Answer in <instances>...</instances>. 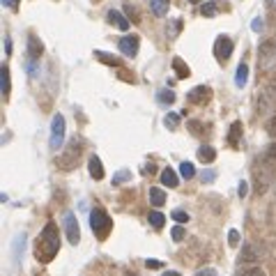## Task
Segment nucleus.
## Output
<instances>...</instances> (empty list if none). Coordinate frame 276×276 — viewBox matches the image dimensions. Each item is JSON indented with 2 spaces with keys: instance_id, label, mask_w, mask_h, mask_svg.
<instances>
[{
  "instance_id": "14",
  "label": "nucleus",
  "mask_w": 276,
  "mask_h": 276,
  "mask_svg": "<svg viewBox=\"0 0 276 276\" xmlns=\"http://www.w3.org/2000/svg\"><path fill=\"white\" fill-rule=\"evenodd\" d=\"M41 51H44V46H41V41L37 39L35 35H30V37H28V58H30V60H39Z\"/></svg>"
},
{
  "instance_id": "30",
  "label": "nucleus",
  "mask_w": 276,
  "mask_h": 276,
  "mask_svg": "<svg viewBox=\"0 0 276 276\" xmlns=\"http://www.w3.org/2000/svg\"><path fill=\"white\" fill-rule=\"evenodd\" d=\"M164 124H166L168 129H177V124H179V115H177V113H168V115L164 118Z\"/></svg>"
},
{
  "instance_id": "5",
  "label": "nucleus",
  "mask_w": 276,
  "mask_h": 276,
  "mask_svg": "<svg viewBox=\"0 0 276 276\" xmlns=\"http://www.w3.org/2000/svg\"><path fill=\"white\" fill-rule=\"evenodd\" d=\"M274 108H276V78H271L260 92L258 110H260V113H271Z\"/></svg>"
},
{
  "instance_id": "24",
  "label": "nucleus",
  "mask_w": 276,
  "mask_h": 276,
  "mask_svg": "<svg viewBox=\"0 0 276 276\" xmlns=\"http://www.w3.org/2000/svg\"><path fill=\"white\" fill-rule=\"evenodd\" d=\"M200 14H202V16H216V14H219V3H214V0L205 3L200 7Z\"/></svg>"
},
{
  "instance_id": "27",
  "label": "nucleus",
  "mask_w": 276,
  "mask_h": 276,
  "mask_svg": "<svg viewBox=\"0 0 276 276\" xmlns=\"http://www.w3.org/2000/svg\"><path fill=\"white\" fill-rule=\"evenodd\" d=\"M164 221H166V216L161 214V212H150V223H152V228L159 230L161 225H164Z\"/></svg>"
},
{
  "instance_id": "47",
  "label": "nucleus",
  "mask_w": 276,
  "mask_h": 276,
  "mask_svg": "<svg viewBox=\"0 0 276 276\" xmlns=\"http://www.w3.org/2000/svg\"><path fill=\"white\" fill-rule=\"evenodd\" d=\"M189 3H191V5H198V3H202V0H189Z\"/></svg>"
},
{
  "instance_id": "37",
  "label": "nucleus",
  "mask_w": 276,
  "mask_h": 276,
  "mask_svg": "<svg viewBox=\"0 0 276 276\" xmlns=\"http://www.w3.org/2000/svg\"><path fill=\"white\" fill-rule=\"evenodd\" d=\"M262 156H267V159H271V161H276V145L271 143V145H267V150H265V154Z\"/></svg>"
},
{
  "instance_id": "32",
  "label": "nucleus",
  "mask_w": 276,
  "mask_h": 276,
  "mask_svg": "<svg viewBox=\"0 0 276 276\" xmlns=\"http://www.w3.org/2000/svg\"><path fill=\"white\" fill-rule=\"evenodd\" d=\"M170 216H173V221H177V223H187L189 221V214L184 210H173V214Z\"/></svg>"
},
{
  "instance_id": "15",
  "label": "nucleus",
  "mask_w": 276,
  "mask_h": 276,
  "mask_svg": "<svg viewBox=\"0 0 276 276\" xmlns=\"http://www.w3.org/2000/svg\"><path fill=\"white\" fill-rule=\"evenodd\" d=\"M87 170H90V175L95 179H101L104 177V166H101V159L97 154L90 156V161H87Z\"/></svg>"
},
{
  "instance_id": "7",
  "label": "nucleus",
  "mask_w": 276,
  "mask_h": 276,
  "mask_svg": "<svg viewBox=\"0 0 276 276\" xmlns=\"http://www.w3.org/2000/svg\"><path fill=\"white\" fill-rule=\"evenodd\" d=\"M267 256V248L262 244H244L242 246V253H239V260L242 262H256V260H262Z\"/></svg>"
},
{
  "instance_id": "6",
  "label": "nucleus",
  "mask_w": 276,
  "mask_h": 276,
  "mask_svg": "<svg viewBox=\"0 0 276 276\" xmlns=\"http://www.w3.org/2000/svg\"><path fill=\"white\" fill-rule=\"evenodd\" d=\"M51 150H60L64 143V118L62 115H53L51 120Z\"/></svg>"
},
{
  "instance_id": "9",
  "label": "nucleus",
  "mask_w": 276,
  "mask_h": 276,
  "mask_svg": "<svg viewBox=\"0 0 276 276\" xmlns=\"http://www.w3.org/2000/svg\"><path fill=\"white\" fill-rule=\"evenodd\" d=\"M214 55H216L219 62H225V60L233 55V39L225 37V35H221L219 39L214 41Z\"/></svg>"
},
{
  "instance_id": "41",
  "label": "nucleus",
  "mask_w": 276,
  "mask_h": 276,
  "mask_svg": "<svg viewBox=\"0 0 276 276\" xmlns=\"http://www.w3.org/2000/svg\"><path fill=\"white\" fill-rule=\"evenodd\" d=\"M196 276H216V271L212 269V267H207V269H200V271H198Z\"/></svg>"
},
{
  "instance_id": "19",
  "label": "nucleus",
  "mask_w": 276,
  "mask_h": 276,
  "mask_svg": "<svg viewBox=\"0 0 276 276\" xmlns=\"http://www.w3.org/2000/svg\"><path fill=\"white\" fill-rule=\"evenodd\" d=\"M198 159H200L202 164H212V161L216 159V150L210 145H202L200 150H198Z\"/></svg>"
},
{
  "instance_id": "40",
  "label": "nucleus",
  "mask_w": 276,
  "mask_h": 276,
  "mask_svg": "<svg viewBox=\"0 0 276 276\" xmlns=\"http://www.w3.org/2000/svg\"><path fill=\"white\" fill-rule=\"evenodd\" d=\"M248 193V187H246V182H239V187H237V196L239 198H244Z\"/></svg>"
},
{
  "instance_id": "20",
  "label": "nucleus",
  "mask_w": 276,
  "mask_h": 276,
  "mask_svg": "<svg viewBox=\"0 0 276 276\" xmlns=\"http://www.w3.org/2000/svg\"><path fill=\"white\" fill-rule=\"evenodd\" d=\"M246 81H248V67H246V62H242L237 67V74H235V85L244 87L246 85Z\"/></svg>"
},
{
  "instance_id": "16",
  "label": "nucleus",
  "mask_w": 276,
  "mask_h": 276,
  "mask_svg": "<svg viewBox=\"0 0 276 276\" xmlns=\"http://www.w3.org/2000/svg\"><path fill=\"white\" fill-rule=\"evenodd\" d=\"M239 138H242V122H233L230 124V133H228V145L230 147H237L239 145Z\"/></svg>"
},
{
  "instance_id": "44",
  "label": "nucleus",
  "mask_w": 276,
  "mask_h": 276,
  "mask_svg": "<svg viewBox=\"0 0 276 276\" xmlns=\"http://www.w3.org/2000/svg\"><path fill=\"white\" fill-rule=\"evenodd\" d=\"M143 173H154V166H152V164L145 166V168H143Z\"/></svg>"
},
{
  "instance_id": "10",
  "label": "nucleus",
  "mask_w": 276,
  "mask_h": 276,
  "mask_svg": "<svg viewBox=\"0 0 276 276\" xmlns=\"http://www.w3.org/2000/svg\"><path fill=\"white\" fill-rule=\"evenodd\" d=\"M138 44H141L138 35H127V37H122V39L118 41V46H120V51H122V55H127V58H133V55L138 53Z\"/></svg>"
},
{
  "instance_id": "42",
  "label": "nucleus",
  "mask_w": 276,
  "mask_h": 276,
  "mask_svg": "<svg viewBox=\"0 0 276 276\" xmlns=\"http://www.w3.org/2000/svg\"><path fill=\"white\" fill-rule=\"evenodd\" d=\"M145 265H147V269H159L161 262L159 260H145Z\"/></svg>"
},
{
  "instance_id": "21",
  "label": "nucleus",
  "mask_w": 276,
  "mask_h": 276,
  "mask_svg": "<svg viewBox=\"0 0 276 276\" xmlns=\"http://www.w3.org/2000/svg\"><path fill=\"white\" fill-rule=\"evenodd\" d=\"M173 69H175V74H177V78H187L189 74H191V69L184 64L182 58H173Z\"/></svg>"
},
{
  "instance_id": "25",
  "label": "nucleus",
  "mask_w": 276,
  "mask_h": 276,
  "mask_svg": "<svg viewBox=\"0 0 276 276\" xmlns=\"http://www.w3.org/2000/svg\"><path fill=\"white\" fill-rule=\"evenodd\" d=\"M179 175H182L184 179H191L193 175H196V168H193L191 161H182V164H179Z\"/></svg>"
},
{
  "instance_id": "3",
  "label": "nucleus",
  "mask_w": 276,
  "mask_h": 276,
  "mask_svg": "<svg viewBox=\"0 0 276 276\" xmlns=\"http://www.w3.org/2000/svg\"><path fill=\"white\" fill-rule=\"evenodd\" d=\"M90 228L97 239H106L113 230V221L104 210H92L90 212Z\"/></svg>"
},
{
  "instance_id": "11",
  "label": "nucleus",
  "mask_w": 276,
  "mask_h": 276,
  "mask_svg": "<svg viewBox=\"0 0 276 276\" xmlns=\"http://www.w3.org/2000/svg\"><path fill=\"white\" fill-rule=\"evenodd\" d=\"M210 97H212V90L207 85H196L191 92L187 95V99L191 101V104H198V106H202V104H207L210 101Z\"/></svg>"
},
{
  "instance_id": "13",
  "label": "nucleus",
  "mask_w": 276,
  "mask_h": 276,
  "mask_svg": "<svg viewBox=\"0 0 276 276\" xmlns=\"http://www.w3.org/2000/svg\"><path fill=\"white\" fill-rule=\"evenodd\" d=\"M108 21L113 23L115 28H120V30H129V26H131L129 18L124 16V14H120L118 9H110V12H108Z\"/></svg>"
},
{
  "instance_id": "34",
  "label": "nucleus",
  "mask_w": 276,
  "mask_h": 276,
  "mask_svg": "<svg viewBox=\"0 0 276 276\" xmlns=\"http://www.w3.org/2000/svg\"><path fill=\"white\" fill-rule=\"evenodd\" d=\"M267 133H269L271 138H276V115L267 120Z\"/></svg>"
},
{
  "instance_id": "2",
  "label": "nucleus",
  "mask_w": 276,
  "mask_h": 276,
  "mask_svg": "<svg viewBox=\"0 0 276 276\" xmlns=\"http://www.w3.org/2000/svg\"><path fill=\"white\" fill-rule=\"evenodd\" d=\"M274 175H276V161L267 159V156H260V159H258V166L253 168V177H256L258 193H265L267 191V187L271 184Z\"/></svg>"
},
{
  "instance_id": "43",
  "label": "nucleus",
  "mask_w": 276,
  "mask_h": 276,
  "mask_svg": "<svg viewBox=\"0 0 276 276\" xmlns=\"http://www.w3.org/2000/svg\"><path fill=\"white\" fill-rule=\"evenodd\" d=\"M3 5H5V7H9V9H16L18 0H3Z\"/></svg>"
},
{
  "instance_id": "18",
  "label": "nucleus",
  "mask_w": 276,
  "mask_h": 276,
  "mask_svg": "<svg viewBox=\"0 0 276 276\" xmlns=\"http://www.w3.org/2000/svg\"><path fill=\"white\" fill-rule=\"evenodd\" d=\"M168 5H170V0H150V7H152L154 16H166L168 14Z\"/></svg>"
},
{
  "instance_id": "45",
  "label": "nucleus",
  "mask_w": 276,
  "mask_h": 276,
  "mask_svg": "<svg viewBox=\"0 0 276 276\" xmlns=\"http://www.w3.org/2000/svg\"><path fill=\"white\" fill-rule=\"evenodd\" d=\"M267 5H269V7H274V9H276V0H267Z\"/></svg>"
},
{
  "instance_id": "8",
  "label": "nucleus",
  "mask_w": 276,
  "mask_h": 276,
  "mask_svg": "<svg viewBox=\"0 0 276 276\" xmlns=\"http://www.w3.org/2000/svg\"><path fill=\"white\" fill-rule=\"evenodd\" d=\"M64 233H67L69 244L76 246V244L81 242V228H78V221H76V214H74V212H64Z\"/></svg>"
},
{
  "instance_id": "39",
  "label": "nucleus",
  "mask_w": 276,
  "mask_h": 276,
  "mask_svg": "<svg viewBox=\"0 0 276 276\" xmlns=\"http://www.w3.org/2000/svg\"><path fill=\"white\" fill-rule=\"evenodd\" d=\"M179 28H182V21H179V18H175L173 26H170V30H168V35H170V37H175V35L179 32Z\"/></svg>"
},
{
  "instance_id": "1",
  "label": "nucleus",
  "mask_w": 276,
  "mask_h": 276,
  "mask_svg": "<svg viewBox=\"0 0 276 276\" xmlns=\"http://www.w3.org/2000/svg\"><path fill=\"white\" fill-rule=\"evenodd\" d=\"M60 251V233H58V225L53 221L41 228L39 237L35 239V258L37 262H51Z\"/></svg>"
},
{
  "instance_id": "33",
  "label": "nucleus",
  "mask_w": 276,
  "mask_h": 276,
  "mask_svg": "<svg viewBox=\"0 0 276 276\" xmlns=\"http://www.w3.org/2000/svg\"><path fill=\"white\" fill-rule=\"evenodd\" d=\"M200 179H202V184H210V182H214V179H216V173H214V170H202V173H200Z\"/></svg>"
},
{
  "instance_id": "31",
  "label": "nucleus",
  "mask_w": 276,
  "mask_h": 276,
  "mask_svg": "<svg viewBox=\"0 0 276 276\" xmlns=\"http://www.w3.org/2000/svg\"><path fill=\"white\" fill-rule=\"evenodd\" d=\"M184 235H187V233H184L182 223H177V225H175L173 230H170V237H173L175 242H182V239H184Z\"/></svg>"
},
{
  "instance_id": "36",
  "label": "nucleus",
  "mask_w": 276,
  "mask_h": 276,
  "mask_svg": "<svg viewBox=\"0 0 276 276\" xmlns=\"http://www.w3.org/2000/svg\"><path fill=\"white\" fill-rule=\"evenodd\" d=\"M237 276H265V271H262L260 267H253V269H246V271H242V274H237Z\"/></svg>"
},
{
  "instance_id": "4",
  "label": "nucleus",
  "mask_w": 276,
  "mask_h": 276,
  "mask_svg": "<svg viewBox=\"0 0 276 276\" xmlns=\"http://www.w3.org/2000/svg\"><path fill=\"white\" fill-rule=\"evenodd\" d=\"M258 67L262 72H274L276 69V39H267L258 49Z\"/></svg>"
},
{
  "instance_id": "26",
  "label": "nucleus",
  "mask_w": 276,
  "mask_h": 276,
  "mask_svg": "<svg viewBox=\"0 0 276 276\" xmlns=\"http://www.w3.org/2000/svg\"><path fill=\"white\" fill-rule=\"evenodd\" d=\"M0 87H3V95H9V69L7 67L0 69Z\"/></svg>"
},
{
  "instance_id": "48",
  "label": "nucleus",
  "mask_w": 276,
  "mask_h": 276,
  "mask_svg": "<svg viewBox=\"0 0 276 276\" xmlns=\"http://www.w3.org/2000/svg\"><path fill=\"white\" fill-rule=\"evenodd\" d=\"M127 276H136V274H127Z\"/></svg>"
},
{
  "instance_id": "28",
  "label": "nucleus",
  "mask_w": 276,
  "mask_h": 276,
  "mask_svg": "<svg viewBox=\"0 0 276 276\" xmlns=\"http://www.w3.org/2000/svg\"><path fill=\"white\" fill-rule=\"evenodd\" d=\"M131 179V170H118L113 175V184H122V182H129Z\"/></svg>"
},
{
  "instance_id": "17",
  "label": "nucleus",
  "mask_w": 276,
  "mask_h": 276,
  "mask_svg": "<svg viewBox=\"0 0 276 276\" xmlns=\"http://www.w3.org/2000/svg\"><path fill=\"white\" fill-rule=\"evenodd\" d=\"M161 182H164L166 187L175 189L179 184V177H177V173H175L173 168H164V170H161Z\"/></svg>"
},
{
  "instance_id": "29",
  "label": "nucleus",
  "mask_w": 276,
  "mask_h": 276,
  "mask_svg": "<svg viewBox=\"0 0 276 276\" xmlns=\"http://www.w3.org/2000/svg\"><path fill=\"white\" fill-rule=\"evenodd\" d=\"M95 55L101 60V62H106V64H113V67H115V64H120V60H118V58H113V55L104 53V51H95Z\"/></svg>"
},
{
  "instance_id": "22",
  "label": "nucleus",
  "mask_w": 276,
  "mask_h": 276,
  "mask_svg": "<svg viewBox=\"0 0 276 276\" xmlns=\"http://www.w3.org/2000/svg\"><path fill=\"white\" fill-rule=\"evenodd\" d=\"M150 202H152L154 207H161V205L166 202V193L161 191L159 187H152V189H150Z\"/></svg>"
},
{
  "instance_id": "46",
  "label": "nucleus",
  "mask_w": 276,
  "mask_h": 276,
  "mask_svg": "<svg viewBox=\"0 0 276 276\" xmlns=\"http://www.w3.org/2000/svg\"><path fill=\"white\" fill-rule=\"evenodd\" d=\"M164 276H179V274H177V271H166Z\"/></svg>"
},
{
  "instance_id": "23",
  "label": "nucleus",
  "mask_w": 276,
  "mask_h": 276,
  "mask_svg": "<svg viewBox=\"0 0 276 276\" xmlns=\"http://www.w3.org/2000/svg\"><path fill=\"white\" fill-rule=\"evenodd\" d=\"M156 101L164 104V106H170L175 101V92L173 90H159V92H156Z\"/></svg>"
},
{
  "instance_id": "38",
  "label": "nucleus",
  "mask_w": 276,
  "mask_h": 276,
  "mask_svg": "<svg viewBox=\"0 0 276 276\" xmlns=\"http://www.w3.org/2000/svg\"><path fill=\"white\" fill-rule=\"evenodd\" d=\"M262 28H265V21H262L260 16H258V18H253V23H251V30H253V32H260Z\"/></svg>"
},
{
  "instance_id": "35",
  "label": "nucleus",
  "mask_w": 276,
  "mask_h": 276,
  "mask_svg": "<svg viewBox=\"0 0 276 276\" xmlns=\"http://www.w3.org/2000/svg\"><path fill=\"white\" fill-rule=\"evenodd\" d=\"M228 244L230 246H239V233L237 230H230L228 233Z\"/></svg>"
},
{
  "instance_id": "12",
  "label": "nucleus",
  "mask_w": 276,
  "mask_h": 276,
  "mask_svg": "<svg viewBox=\"0 0 276 276\" xmlns=\"http://www.w3.org/2000/svg\"><path fill=\"white\" fill-rule=\"evenodd\" d=\"M78 154H81V147H78L76 141H72V143H69L67 156H60L58 164L62 166V168H72V166H74V159H78Z\"/></svg>"
}]
</instances>
